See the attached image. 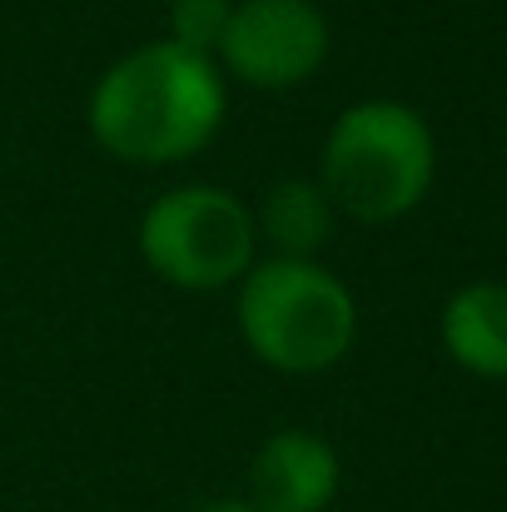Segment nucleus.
Returning a JSON list of instances; mask_svg holds the SVG:
<instances>
[{
	"label": "nucleus",
	"instance_id": "1",
	"mask_svg": "<svg viewBox=\"0 0 507 512\" xmlns=\"http://www.w3.org/2000/svg\"><path fill=\"white\" fill-rule=\"evenodd\" d=\"M224 70L174 40L135 45L90 90V135L125 165L199 155L224 125Z\"/></svg>",
	"mask_w": 507,
	"mask_h": 512
},
{
	"label": "nucleus",
	"instance_id": "2",
	"mask_svg": "<svg viewBox=\"0 0 507 512\" xmlns=\"http://www.w3.org/2000/svg\"><path fill=\"white\" fill-rule=\"evenodd\" d=\"M433 165V130L413 105L363 100L334 120L319 160V184L343 214L363 224H393L423 204Z\"/></svg>",
	"mask_w": 507,
	"mask_h": 512
},
{
	"label": "nucleus",
	"instance_id": "3",
	"mask_svg": "<svg viewBox=\"0 0 507 512\" xmlns=\"http://www.w3.org/2000/svg\"><path fill=\"white\" fill-rule=\"evenodd\" d=\"M239 334L274 373H329L353 348L358 304L319 259H269L239 284Z\"/></svg>",
	"mask_w": 507,
	"mask_h": 512
},
{
	"label": "nucleus",
	"instance_id": "4",
	"mask_svg": "<svg viewBox=\"0 0 507 512\" xmlns=\"http://www.w3.org/2000/svg\"><path fill=\"white\" fill-rule=\"evenodd\" d=\"M254 214L214 184H179L140 219V259L174 289L214 294L254 269Z\"/></svg>",
	"mask_w": 507,
	"mask_h": 512
},
{
	"label": "nucleus",
	"instance_id": "5",
	"mask_svg": "<svg viewBox=\"0 0 507 512\" xmlns=\"http://www.w3.org/2000/svg\"><path fill=\"white\" fill-rule=\"evenodd\" d=\"M329 60V20L314 0H234L219 70L254 90H294Z\"/></svg>",
	"mask_w": 507,
	"mask_h": 512
},
{
	"label": "nucleus",
	"instance_id": "6",
	"mask_svg": "<svg viewBox=\"0 0 507 512\" xmlns=\"http://www.w3.org/2000/svg\"><path fill=\"white\" fill-rule=\"evenodd\" d=\"M338 493V453L309 428L269 433L249 463V508L324 512Z\"/></svg>",
	"mask_w": 507,
	"mask_h": 512
},
{
	"label": "nucleus",
	"instance_id": "7",
	"mask_svg": "<svg viewBox=\"0 0 507 512\" xmlns=\"http://www.w3.org/2000/svg\"><path fill=\"white\" fill-rule=\"evenodd\" d=\"M259 244L274 249V259H319V249L334 239V199L324 194L319 179H274L264 199L249 209Z\"/></svg>",
	"mask_w": 507,
	"mask_h": 512
},
{
	"label": "nucleus",
	"instance_id": "8",
	"mask_svg": "<svg viewBox=\"0 0 507 512\" xmlns=\"http://www.w3.org/2000/svg\"><path fill=\"white\" fill-rule=\"evenodd\" d=\"M443 348L473 378H507V284L478 279L443 304Z\"/></svg>",
	"mask_w": 507,
	"mask_h": 512
},
{
	"label": "nucleus",
	"instance_id": "9",
	"mask_svg": "<svg viewBox=\"0 0 507 512\" xmlns=\"http://www.w3.org/2000/svg\"><path fill=\"white\" fill-rule=\"evenodd\" d=\"M229 15H234V0H174L169 5V40L179 50H194V55L214 60L219 45H224Z\"/></svg>",
	"mask_w": 507,
	"mask_h": 512
},
{
	"label": "nucleus",
	"instance_id": "10",
	"mask_svg": "<svg viewBox=\"0 0 507 512\" xmlns=\"http://www.w3.org/2000/svg\"><path fill=\"white\" fill-rule=\"evenodd\" d=\"M194 512H259V508H249V503H234V498H224V503H204V508H194Z\"/></svg>",
	"mask_w": 507,
	"mask_h": 512
}]
</instances>
